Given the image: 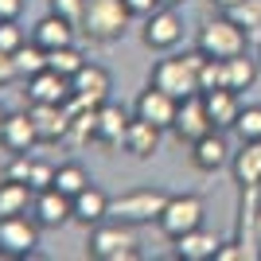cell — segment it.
<instances>
[{
	"label": "cell",
	"mask_w": 261,
	"mask_h": 261,
	"mask_svg": "<svg viewBox=\"0 0 261 261\" xmlns=\"http://www.w3.org/2000/svg\"><path fill=\"white\" fill-rule=\"evenodd\" d=\"M203 59L207 55L199 51H187V55H172V59H160V63L152 66V74H148V82L160 90H168L172 98H191V94H203L199 90V66H203Z\"/></svg>",
	"instance_id": "obj_1"
},
{
	"label": "cell",
	"mask_w": 261,
	"mask_h": 261,
	"mask_svg": "<svg viewBox=\"0 0 261 261\" xmlns=\"http://www.w3.org/2000/svg\"><path fill=\"white\" fill-rule=\"evenodd\" d=\"M246 43H250V32L230 12L226 16H215V20H203V28L195 35V47L203 55H211V59H234V55L246 51Z\"/></svg>",
	"instance_id": "obj_2"
},
{
	"label": "cell",
	"mask_w": 261,
	"mask_h": 261,
	"mask_svg": "<svg viewBox=\"0 0 261 261\" xmlns=\"http://www.w3.org/2000/svg\"><path fill=\"white\" fill-rule=\"evenodd\" d=\"M86 253H90V257H98V261H133L141 250H137V234H133L129 222L109 218V222L90 226Z\"/></svg>",
	"instance_id": "obj_3"
},
{
	"label": "cell",
	"mask_w": 261,
	"mask_h": 261,
	"mask_svg": "<svg viewBox=\"0 0 261 261\" xmlns=\"http://www.w3.org/2000/svg\"><path fill=\"white\" fill-rule=\"evenodd\" d=\"M168 199L172 195L160 191V187H137V191H125V195L109 199V218H121L129 226H148V222H160Z\"/></svg>",
	"instance_id": "obj_4"
},
{
	"label": "cell",
	"mask_w": 261,
	"mask_h": 261,
	"mask_svg": "<svg viewBox=\"0 0 261 261\" xmlns=\"http://www.w3.org/2000/svg\"><path fill=\"white\" fill-rule=\"evenodd\" d=\"M133 12L125 8V0H86V20H82V35L94 43H117L125 28H129Z\"/></svg>",
	"instance_id": "obj_5"
},
{
	"label": "cell",
	"mask_w": 261,
	"mask_h": 261,
	"mask_svg": "<svg viewBox=\"0 0 261 261\" xmlns=\"http://www.w3.org/2000/svg\"><path fill=\"white\" fill-rule=\"evenodd\" d=\"M203 215H207V207H203V199H199V195H172L156 226L164 230V238L175 242V238H184L187 230L203 226Z\"/></svg>",
	"instance_id": "obj_6"
},
{
	"label": "cell",
	"mask_w": 261,
	"mask_h": 261,
	"mask_svg": "<svg viewBox=\"0 0 261 261\" xmlns=\"http://www.w3.org/2000/svg\"><path fill=\"white\" fill-rule=\"evenodd\" d=\"M141 39H144L148 51H172L184 39V16H179V8H164L160 4L152 16H144Z\"/></svg>",
	"instance_id": "obj_7"
},
{
	"label": "cell",
	"mask_w": 261,
	"mask_h": 261,
	"mask_svg": "<svg viewBox=\"0 0 261 261\" xmlns=\"http://www.w3.org/2000/svg\"><path fill=\"white\" fill-rule=\"evenodd\" d=\"M39 222L32 215H12L0 218V250L4 257H32L35 246H39Z\"/></svg>",
	"instance_id": "obj_8"
},
{
	"label": "cell",
	"mask_w": 261,
	"mask_h": 261,
	"mask_svg": "<svg viewBox=\"0 0 261 261\" xmlns=\"http://www.w3.org/2000/svg\"><path fill=\"white\" fill-rule=\"evenodd\" d=\"M109 90H113V78L101 63H86L70 78V101L74 106H106Z\"/></svg>",
	"instance_id": "obj_9"
},
{
	"label": "cell",
	"mask_w": 261,
	"mask_h": 261,
	"mask_svg": "<svg viewBox=\"0 0 261 261\" xmlns=\"http://www.w3.org/2000/svg\"><path fill=\"white\" fill-rule=\"evenodd\" d=\"M215 129V121H211L207 113V101H203V94H191V98H179V109H175V125L172 133L179 137V141H199L203 133Z\"/></svg>",
	"instance_id": "obj_10"
},
{
	"label": "cell",
	"mask_w": 261,
	"mask_h": 261,
	"mask_svg": "<svg viewBox=\"0 0 261 261\" xmlns=\"http://www.w3.org/2000/svg\"><path fill=\"white\" fill-rule=\"evenodd\" d=\"M175 109H179V98H172L168 90L152 86V82H148V90H141L137 101H133V113L144 117V121H152V125H160V129H172L175 125Z\"/></svg>",
	"instance_id": "obj_11"
},
{
	"label": "cell",
	"mask_w": 261,
	"mask_h": 261,
	"mask_svg": "<svg viewBox=\"0 0 261 261\" xmlns=\"http://www.w3.org/2000/svg\"><path fill=\"white\" fill-rule=\"evenodd\" d=\"M35 121V133L39 141H66L70 137V106L66 101H39V106H28Z\"/></svg>",
	"instance_id": "obj_12"
},
{
	"label": "cell",
	"mask_w": 261,
	"mask_h": 261,
	"mask_svg": "<svg viewBox=\"0 0 261 261\" xmlns=\"http://www.w3.org/2000/svg\"><path fill=\"white\" fill-rule=\"evenodd\" d=\"M32 218H35L43 230H55V226H63V222H70V218H74L70 195H63L59 187H43V191H35Z\"/></svg>",
	"instance_id": "obj_13"
},
{
	"label": "cell",
	"mask_w": 261,
	"mask_h": 261,
	"mask_svg": "<svg viewBox=\"0 0 261 261\" xmlns=\"http://www.w3.org/2000/svg\"><path fill=\"white\" fill-rule=\"evenodd\" d=\"M191 164L199 172H218L230 164V144H226V129H211L199 141H191Z\"/></svg>",
	"instance_id": "obj_14"
},
{
	"label": "cell",
	"mask_w": 261,
	"mask_h": 261,
	"mask_svg": "<svg viewBox=\"0 0 261 261\" xmlns=\"http://www.w3.org/2000/svg\"><path fill=\"white\" fill-rule=\"evenodd\" d=\"M23 98H28V106H39V101H70V78L47 66V70L28 78Z\"/></svg>",
	"instance_id": "obj_15"
},
{
	"label": "cell",
	"mask_w": 261,
	"mask_h": 261,
	"mask_svg": "<svg viewBox=\"0 0 261 261\" xmlns=\"http://www.w3.org/2000/svg\"><path fill=\"white\" fill-rule=\"evenodd\" d=\"M0 144H4L12 156L32 152L35 144H39V133H35V121H32V113H28V109H23V113H8V117H4Z\"/></svg>",
	"instance_id": "obj_16"
},
{
	"label": "cell",
	"mask_w": 261,
	"mask_h": 261,
	"mask_svg": "<svg viewBox=\"0 0 261 261\" xmlns=\"http://www.w3.org/2000/svg\"><path fill=\"white\" fill-rule=\"evenodd\" d=\"M70 207H74V218H70V222H78V226L90 230V226H98V222L109 218V195L98 184H90V187H82V191L70 199Z\"/></svg>",
	"instance_id": "obj_17"
},
{
	"label": "cell",
	"mask_w": 261,
	"mask_h": 261,
	"mask_svg": "<svg viewBox=\"0 0 261 261\" xmlns=\"http://www.w3.org/2000/svg\"><path fill=\"white\" fill-rule=\"evenodd\" d=\"M160 125H152V121H144V117H137L133 113V121H129V129H125V152L129 156H137V160H148V156H156L160 152Z\"/></svg>",
	"instance_id": "obj_18"
},
{
	"label": "cell",
	"mask_w": 261,
	"mask_h": 261,
	"mask_svg": "<svg viewBox=\"0 0 261 261\" xmlns=\"http://www.w3.org/2000/svg\"><path fill=\"white\" fill-rule=\"evenodd\" d=\"M203 101H207V113H211V121H215V129H234V125H238V117H242L238 90H230V86L207 90Z\"/></svg>",
	"instance_id": "obj_19"
},
{
	"label": "cell",
	"mask_w": 261,
	"mask_h": 261,
	"mask_svg": "<svg viewBox=\"0 0 261 261\" xmlns=\"http://www.w3.org/2000/svg\"><path fill=\"white\" fill-rule=\"evenodd\" d=\"M32 203H35V187L28 184V179H16V175H4V179H0V218L28 215Z\"/></svg>",
	"instance_id": "obj_20"
},
{
	"label": "cell",
	"mask_w": 261,
	"mask_h": 261,
	"mask_svg": "<svg viewBox=\"0 0 261 261\" xmlns=\"http://www.w3.org/2000/svg\"><path fill=\"white\" fill-rule=\"evenodd\" d=\"M129 113L121 106H113V101H106V106H98V144H106V148H121L125 144V129H129Z\"/></svg>",
	"instance_id": "obj_21"
},
{
	"label": "cell",
	"mask_w": 261,
	"mask_h": 261,
	"mask_svg": "<svg viewBox=\"0 0 261 261\" xmlns=\"http://www.w3.org/2000/svg\"><path fill=\"white\" fill-rule=\"evenodd\" d=\"M74 35H78V28H74V23H66L63 16H55V12H47L43 20L32 28V39L43 47V51H55V47L74 43Z\"/></svg>",
	"instance_id": "obj_22"
},
{
	"label": "cell",
	"mask_w": 261,
	"mask_h": 261,
	"mask_svg": "<svg viewBox=\"0 0 261 261\" xmlns=\"http://www.w3.org/2000/svg\"><path fill=\"white\" fill-rule=\"evenodd\" d=\"M230 172H234V184L242 191L250 187H261V144H242V152L230 156Z\"/></svg>",
	"instance_id": "obj_23"
},
{
	"label": "cell",
	"mask_w": 261,
	"mask_h": 261,
	"mask_svg": "<svg viewBox=\"0 0 261 261\" xmlns=\"http://www.w3.org/2000/svg\"><path fill=\"white\" fill-rule=\"evenodd\" d=\"M215 250H218V238L203 226L187 230L184 238H175V257L179 261H215Z\"/></svg>",
	"instance_id": "obj_24"
},
{
	"label": "cell",
	"mask_w": 261,
	"mask_h": 261,
	"mask_svg": "<svg viewBox=\"0 0 261 261\" xmlns=\"http://www.w3.org/2000/svg\"><path fill=\"white\" fill-rule=\"evenodd\" d=\"M253 82H257V59H250V55L242 51L234 55V59H226V86L230 90H250Z\"/></svg>",
	"instance_id": "obj_25"
},
{
	"label": "cell",
	"mask_w": 261,
	"mask_h": 261,
	"mask_svg": "<svg viewBox=\"0 0 261 261\" xmlns=\"http://www.w3.org/2000/svg\"><path fill=\"white\" fill-rule=\"evenodd\" d=\"M51 187H59L63 195L74 199L82 187H90V175H86V168H82L78 160H66V164H59V168H55V184H51Z\"/></svg>",
	"instance_id": "obj_26"
},
{
	"label": "cell",
	"mask_w": 261,
	"mask_h": 261,
	"mask_svg": "<svg viewBox=\"0 0 261 261\" xmlns=\"http://www.w3.org/2000/svg\"><path fill=\"white\" fill-rule=\"evenodd\" d=\"M47 66L51 70H59V74L74 78L82 66H86V55L78 51V43H66V47H55V51H47Z\"/></svg>",
	"instance_id": "obj_27"
},
{
	"label": "cell",
	"mask_w": 261,
	"mask_h": 261,
	"mask_svg": "<svg viewBox=\"0 0 261 261\" xmlns=\"http://www.w3.org/2000/svg\"><path fill=\"white\" fill-rule=\"evenodd\" d=\"M12 63H16V74L20 78H32V74H39V70H47V51L39 43H23L20 51L12 55Z\"/></svg>",
	"instance_id": "obj_28"
},
{
	"label": "cell",
	"mask_w": 261,
	"mask_h": 261,
	"mask_svg": "<svg viewBox=\"0 0 261 261\" xmlns=\"http://www.w3.org/2000/svg\"><path fill=\"white\" fill-rule=\"evenodd\" d=\"M226 86V59H203V66H199V90L207 94V90H218Z\"/></svg>",
	"instance_id": "obj_29"
},
{
	"label": "cell",
	"mask_w": 261,
	"mask_h": 261,
	"mask_svg": "<svg viewBox=\"0 0 261 261\" xmlns=\"http://www.w3.org/2000/svg\"><path fill=\"white\" fill-rule=\"evenodd\" d=\"M234 133L242 137V144L261 141V106H242V117L234 125Z\"/></svg>",
	"instance_id": "obj_30"
},
{
	"label": "cell",
	"mask_w": 261,
	"mask_h": 261,
	"mask_svg": "<svg viewBox=\"0 0 261 261\" xmlns=\"http://www.w3.org/2000/svg\"><path fill=\"white\" fill-rule=\"evenodd\" d=\"M55 16H63L66 23H74L78 32H82V20H86V0H51V8Z\"/></svg>",
	"instance_id": "obj_31"
},
{
	"label": "cell",
	"mask_w": 261,
	"mask_h": 261,
	"mask_svg": "<svg viewBox=\"0 0 261 261\" xmlns=\"http://www.w3.org/2000/svg\"><path fill=\"white\" fill-rule=\"evenodd\" d=\"M230 16H234L246 32H261V0H246L238 8H230Z\"/></svg>",
	"instance_id": "obj_32"
},
{
	"label": "cell",
	"mask_w": 261,
	"mask_h": 261,
	"mask_svg": "<svg viewBox=\"0 0 261 261\" xmlns=\"http://www.w3.org/2000/svg\"><path fill=\"white\" fill-rule=\"evenodd\" d=\"M23 43H28V39H23V32H20V23H16V20L0 23V51H4V55H16Z\"/></svg>",
	"instance_id": "obj_33"
},
{
	"label": "cell",
	"mask_w": 261,
	"mask_h": 261,
	"mask_svg": "<svg viewBox=\"0 0 261 261\" xmlns=\"http://www.w3.org/2000/svg\"><path fill=\"white\" fill-rule=\"evenodd\" d=\"M215 261H246V250H242V242H218Z\"/></svg>",
	"instance_id": "obj_34"
},
{
	"label": "cell",
	"mask_w": 261,
	"mask_h": 261,
	"mask_svg": "<svg viewBox=\"0 0 261 261\" xmlns=\"http://www.w3.org/2000/svg\"><path fill=\"white\" fill-rule=\"evenodd\" d=\"M125 8H129L137 20H144V16H152V12L160 8V0H125Z\"/></svg>",
	"instance_id": "obj_35"
},
{
	"label": "cell",
	"mask_w": 261,
	"mask_h": 261,
	"mask_svg": "<svg viewBox=\"0 0 261 261\" xmlns=\"http://www.w3.org/2000/svg\"><path fill=\"white\" fill-rule=\"evenodd\" d=\"M20 12H23V0H0V23L20 20Z\"/></svg>",
	"instance_id": "obj_36"
},
{
	"label": "cell",
	"mask_w": 261,
	"mask_h": 261,
	"mask_svg": "<svg viewBox=\"0 0 261 261\" xmlns=\"http://www.w3.org/2000/svg\"><path fill=\"white\" fill-rule=\"evenodd\" d=\"M12 78H20V74H16V63H12V55L0 51V86H4V82H12Z\"/></svg>",
	"instance_id": "obj_37"
},
{
	"label": "cell",
	"mask_w": 261,
	"mask_h": 261,
	"mask_svg": "<svg viewBox=\"0 0 261 261\" xmlns=\"http://www.w3.org/2000/svg\"><path fill=\"white\" fill-rule=\"evenodd\" d=\"M211 4H218L222 12H230V8H238V4H246V0H211Z\"/></svg>",
	"instance_id": "obj_38"
},
{
	"label": "cell",
	"mask_w": 261,
	"mask_h": 261,
	"mask_svg": "<svg viewBox=\"0 0 261 261\" xmlns=\"http://www.w3.org/2000/svg\"><path fill=\"white\" fill-rule=\"evenodd\" d=\"M160 4H164V8H184L187 0H160Z\"/></svg>",
	"instance_id": "obj_39"
},
{
	"label": "cell",
	"mask_w": 261,
	"mask_h": 261,
	"mask_svg": "<svg viewBox=\"0 0 261 261\" xmlns=\"http://www.w3.org/2000/svg\"><path fill=\"white\" fill-rule=\"evenodd\" d=\"M257 246H261V207H257Z\"/></svg>",
	"instance_id": "obj_40"
},
{
	"label": "cell",
	"mask_w": 261,
	"mask_h": 261,
	"mask_svg": "<svg viewBox=\"0 0 261 261\" xmlns=\"http://www.w3.org/2000/svg\"><path fill=\"white\" fill-rule=\"evenodd\" d=\"M4 117H8V113H4V109H0V129H4Z\"/></svg>",
	"instance_id": "obj_41"
},
{
	"label": "cell",
	"mask_w": 261,
	"mask_h": 261,
	"mask_svg": "<svg viewBox=\"0 0 261 261\" xmlns=\"http://www.w3.org/2000/svg\"><path fill=\"white\" fill-rule=\"evenodd\" d=\"M0 257H4V250H0Z\"/></svg>",
	"instance_id": "obj_42"
},
{
	"label": "cell",
	"mask_w": 261,
	"mask_h": 261,
	"mask_svg": "<svg viewBox=\"0 0 261 261\" xmlns=\"http://www.w3.org/2000/svg\"><path fill=\"white\" fill-rule=\"evenodd\" d=\"M257 144H261V141H257Z\"/></svg>",
	"instance_id": "obj_43"
}]
</instances>
